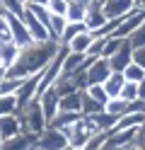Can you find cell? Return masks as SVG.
I'll use <instances>...</instances> for the list:
<instances>
[{
    "mask_svg": "<svg viewBox=\"0 0 145 150\" xmlns=\"http://www.w3.org/2000/svg\"><path fill=\"white\" fill-rule=\"evenodd\" d=\"M56 51H58V44H53V41H32L29 46L19 49L15 63L7 68L5 75L7 78H17V80H27L32 75H39L53 61Z\"/></svg>",
    "mask_w": 145,
    "mask_h": 150,
    "instance_id": "6da1fadb",
    "label": "cell"
},
{
    "mask_svg": "<svg viewBox=\"0 0 145 150\" xmlns=\"http://www.w3.org/2000/svg\"><path fill=\"white\" fill-rule=\"evenodd\" d=\"M19 121H22V131L29 136H39L46 131V119H44V111H41V104H39V99H34L32 104H27L22 111H19Z\"/></svg>",
    "mask_w": 145,
    "mask_h": 150,
    "instance_id": "7a4b0ae2",
    "label": "cell"
},
{
    "mask_svg": "<svg viewBox=\"0 0 145 150\" xmlns=\"http://www.w3.org/2000/svg\"><path fill=\"white\" fill-rule=\"evenodd\" d=\"M65 138H68V145H73V148H77V150H82V145L90 140V136H94L97 133V128L90 124V119H85V116H80L75 121V124H70L65 131Z\"/></svg>",
    "mask_w": 145,
    "mask_h": 150,
    "instance_id": "3957f363",
    "label": "cell"
},
{
    "mask_svg": "<svg viewBox=\"0 0 145 150\" xmlns=\"http://www.w3.org/2000/svg\"><path fill=\"white\" fill-rule=\"evenodd\" d=\"M65 148H68L65 133L51 126H46V131L34 138V145H32V150H65Z\"/></svg>",
    "mask_w": 145,
    "mask_h": 150,
    "instance_id": "277c9868",
    "label": "cell"
},
{
    "mask_svg": "<svg viewBox=\"0 0 145 150\" xmlns=\"http://www.w3.org/2000/svg\"><path fill=\"white\" fill-rule=\"evenodd\" d=\"M143 20H145V12L133 7V10L123 17V20L116 22V29L111 32V36H116V39H128V36H131L135 29H138V24H140Z\"/></svg>",
    "mask_w": 145,
    "mask_h": 150,
    "instance_id": "5b68a950",
    "label": "cell"
},
{
    "mask_svg": "<svg viewBox=\"0 0 145 150\" xmlns=\"http://www.w3.org/2000/svg\"><path fill=\"white\" fill-rule=\"evenodd\" d=\"M109 61L106 58H94L87 63V68H85V82L87 85H104L106 78H109Z\"/></svg>",
    "mask_w": 145,
    "mask_h": 150,
    "instance_id": "8992f818",
    "label": "cell"
},
{
    "mask_svg": "<svg viewBox=\"0 0 145 150\" xmlns=\"http://www.w3.org/2000/svg\"><path fill=\"white\" fill-rule=\"evenodd\" d=\"M41 75V73H39ZM39 75H32V78H27L22 85H19V90L15 92L17 97V109L22 111L27 104H32L34 99H39Z\"/></svg>",
    "mask_w": 145,
    "mask_h": 150,
    "instance_id": "52a82bcc",
    "label": "cell"
},
{
    "mask_svg": "<svg viewBox=\"0 0 145 150\" xmlns=\"http://www.w3.org/2000/svg\"><path fill=\"white\" fill-rule=\"evenodd\" d=\"M133 10V0H104L102 12L106 17V22H119Z\"/></svg>",
    "mask_w": 145,
    "mask_h": 150,
    "instance_id": "ba28073f",
    "label": "cell"
},
{
    "mask_svg": "<svg viewBox=\"0 0 145 150\" xmlns=\"http://www.w3.org/2000/svg\"><path fill=\"white\" fill-rule=\"evenodd\" d=\"M106 61H109L111 73H123V70L133 63V46H131V41L123 39V44L119 46V51H116L114 56H109Z\"/></svg>",
    "mask_w": 145,
    "mask_h": 150,
    "instance_id": "9c48e42d",
    "label": "cell"
},
{
    "mask_svg": "<svg viewBox=\"0 0 145 150\" xmlns=\"http://www.w3.org/2000/svg\"><path fill=\"white\" fill-rule=\"evenodd\" d=\"M5 15V20H7V24H10V34H12V44L15 46H29L32 44V36H29V32H27V27H24V22L19 20L17 15H10V12H3Z\"/></svg>",
    "mask_w": 145,
    "mask_h": 150,
    "instance_id": "30bf717a",
    "label": "cell"
},
{
    "mask_svg": "<svg viewBox=\"0 0 145 150\" xmlns=\"http://www.w3.org/2000/svg\"><path fill=\"white\" fill-rule=\"evenodd\" d=\"M82 24H85L87 32H97L99 27L106 24V17H104V12H102V0H92V3L87 5V15H85Z\"/></svg>",
    "mask_w": 145,
    "mask_h": 150,
    "instance_id": "8fae6325",
    "label": "cell"
},
{
    "mask_svg": "<svg viewBox=\"0 0 145 150\" xmlns=\"http://www.w3.org/2000/svg\"><path fill=\"white\" fill-rule=\"evenodd\" d=\"M19 20L24 22V27H27L29 36H32V41H48V29H46V27L36 20L32 12L27 10V7H24V12L19 15Z\"/></svg>",
    "mask_w": 145,
    "mask_h": 150,
    "instance_id": "7c38bea8",
    "label": "cell"
},
{
    "mask_svg": "<svg viewBox=\"0 0 145 150\" xmlns=\"http://www.w3.org/2000/svg\"><path fill=\"white\" fill-rule=\"evenodd\" d=\"M58 99H61V97H58L56 87H48V90H44L41 95H39V104H41L46 124H51V119L58 114Z\"/></svg>",
    "mask_w": 145,
    "mask_h": 150,
    "instance_id": "4fadbf2b",
    "label": "cell"
},
{
    "mask_svg": "<svg viewBox=\"0 0 145 150\" xmlns=\"http://www.w3.org/2000/svg\"><path fill=\"white\" fill-rule=\"evenodd\" d=\"M17 133H22V121H19V111H17V114L0 116V138L7 140V138H15Z\"/></svg>",
    "mask_w": 145,
    "mask_h": 150,
    "instance_id": "5bb4252c",
    "label": "cell"
},
{
    "mask_svg": "<svg viewBox=\"0 0 145 150\" xmlns=\"http://www.w3.org/2000/svg\"><path fill=\"white\" fill-rule=\"evenodd\" d=\"M80 107H82V90L77 92H68L58 99V111H73V114H80Z\"/></svg>",
    "mask_w": 145,
    "mask_h": 150,
    "instance_id": "9a60e30c",
    "label": "cell"
},
{
    "mask_svg": "<svg viewBox=\"0 0 145 150\" xmlns=\"http://www.w3.org/2000/svg\"><path fill=\"white\" fill-rule=\"evenodd\" d=\"M34 145V136H29V133H17L15 138H7L3 140V145H0V150H32Z\"/></svg>",
    "mask_w": 145,
    "mask_h": 150,
    "instance_id": "2e32d148",
    "label": "cell"
},
{
    "mask_svg": "<svg viewBox=\"0 0 145 150\" xmlns=\"http://www.w3.org/2000/svg\"><path fill=\"white\" fill-rule=\"evenodd\" d=\"M123 85H126L123 73H109V78H106V82H104V92L109 95V99H116Z\"/></svg>",
    "mask_w": 145,
    "mask_h": 150,
    "instance_id": "e0dca14e",
    "label": "cell"
},
{
    "mask_svg": "<svg viewBox=\"0 0 145 150\" xmlns=\"http://www.w3.org/2000/svg\"><path fill=\"white\" fill-rule=\"evenodd\" d=\"M17 53H19V46H15V44H0V68H5V73H7L10 65L15 63Z\"/></svg>",
    "mask_w": 145,
    "mask_h": 150,
    "instance_id": "ac0fdd59",
    "label": "cell"
},
{
    "mask_svg": "<svg viewBox=\"0 0 145 150\" xmlns=\"http://www.w3.org/2000/svg\"><path fill=\"white\" fill-rule=\"evenodd\" d=\"M90 44H92V36L90 32H82V34H77L75 39H70V44H68V51L70 53H87V49H90Z\"/></svg>",
    "mask_w": 145,
    "mask_h": 150,
    "instance_id": "d6986e66",
    "label": "cell"
},
{
    "mask_svg": "<svg viewBox=\"0 0 145 150\" xmlns=\"http://www.w3.org/2000/svg\"><path fill=\"white\" fill-rule=\"evenodd\" d=\"M80 119V114H73V111H58V114L51 119V128H58V131H65L70 124H75V121Z\"/></svg>",
    "mask_w": 145,
    "mask_h": 150,
    "instance_id": "ffe728a7",
    "label": "cell"
},
{
    "mask_svg": "<svg viewBox=\"0 0 145 150\" xmlns=\"http://www.w3.org/2000/svg\"><path fill=\"white\" fill-rule=\"evenodd\" d=\"M85 15H87V5H85V3L68 0V12H65V20H68V22H82Z\"/></svg>",
    "mask_w": 145,
    "mask_h": 150,
    "instance_id": "44dd1931",
    "label": "cell"
},
{
    "mask_svg": "<svg viewBox=\"0 0 145 150\" xmlns=\"http://www.w3.org/2000/svg\"><path fill=\"white\" fill-rule=\"evenodd\" d=\"M99 111H104V104L94 102V99H92V97L82 90V107H80V116H94V114H99Z\"/></svg>",
    "mask_w": 145,
    "mask_h": 150,
    "instance_id": "7402d4cb",
    "label": "cell"
},
{
    "mask_svg": "<svg viewBox=\"0 0 145 150\" xmlns=\"http://www.w3.org/2000/svg\"><path fill=\"white\" fill-rule=\"evenodd\" d=\"M82 32H87L82 22H68L65 29H63V34H61V46H68V44H70V39H75V36L82 34Z\"/></svg>",
    "mask_w": 145,
    "mask_h": 150,
    "instance_id": "603a6c76",
    "label": "cell"
},
{
    "mask_svg": "<svg viewBox=\"0 0 145 150\" xmlns=\"http://www.w3.org/2000/svg\"><path fill=\"white\" fill-rule=\"evenodd\" d=\"M104 111L106 114H111V116H116V119H121L123 114H128V102H123V99H109L104 104Z\"/></svg>",
    "mask_w": 145,
    "mask_h": 150,
    "instance_id": "cb8c5ba5",
    "label": "cell"
},
{
    "mask_svg": "<svg viewBox=\"0 0 145 150\" xmlns=\"http://www.w3.org/2000/svg\"><path fill=\"white\" fill-rule=\"evenodd\" d=\"M17 97L15 95H0V116L7 114H17Z\"/></svg>",
    "mask_w": 145,
    "mask_h": 150,
    "instance_id": "d4e9b609",
    "label": "cell"
},
{
    "mask_svg": "<svg viewBox=\"0 0 145 150\" xmlns=\"http://www.w3.org/2000/svg\"><path fill=\"white\" fill-rule=\"evenodd\" d=\"M24 7L48 29V24H51V12H48V7H41V5H24Z\"/></svg>",
    "mask_w": 145,
    "mask_h": 150,
    "instance_id": "484cf974",
    "label": "cell"
},
{
    "mask_svg": "<svg viewBox=\"0 0 145 150\" xmlns=\"http://www.w3.org/2000/svg\"><path fill=\"white\" fill-rule=\"evenodd\" d=\"M123 78H126V82H135V85H138V82L145 78V68H140L138 63H131L128 68L123 70Z\"/></svg>",
    "mask_w": 145,
    "mask_h": 150,
    "instance_id": "4316f807",
    "label": "cell"
},
{
    "mask_svg": "<svg viewBox=\"0 0 145 150\" xmlns=\"http://www.w3.org/2000/svg\"><path fill=\"white\" fill-rule=\"evenodd\" d=\"M106 133H109V131H97V133L90 136V140L82 145V150H102L104 143H106Z\"/></svg>",
    "mask_w": 145,
    "mask_h": 150,
    "instance_id": "83f0119b",
    "label": "cell"
},
{
    "mask_svg": "<svg viewBox=\"0 0 145 150\" xmlns=\"http://www.w3.org/2000/svg\"><path fill=\"white\" fill-rule=\"evenodd\" d=\"M85 92H87L94 102H99V104H106V102H109V95L104 92V85H87Z\"/></svg>",
    "mask_w": 145,
    "mask_h": 150,
    "instance_id": "f1b7e54d",
    "label": "cell"
},
{
    "mask_svg": "<svg viewBox=\"0 0 145 150\" xmlns=\"http://www.w3.org/2000/svg\"><path fill=\"white\" fill-rule=\"evenodd\" d=\"M24 80H17V78H3V82H0V95H15V92L19 90V85H22Z\"/></svg>",
    "mask_w": 145,
    "mask_h": 150,
    "instance_id": "f546056e",
    "label": "cell"
},
{
    "mask_svg": "<svg viewBox=\"0 0 145 150\" xmlns=\"http://www.w3.org/2000/svg\"><path fill=\"white\" fill-rule=\"evenodd\" d=\"M0 10L19 17V15L24 12V3H19V0H0Z\"/></svg>",
    "mask_w": 145,
    "mask_h": 150,
    "instance_id": "4dcf8cb0",
    "label": "cell"
},
{
    "mask_svg": "<svg viewBox=\"0 0 145 150\" xmlns=\"http://www.w3.org/2000/svg\"><path fill=\"white\" fill-rule=\"evenodd\" d=\"M119 99L135 102V99H138V85H135V82H126V85L121 87V92H119Z\"/></svg>",
    "mask_w": 145,
    "mask_h": 150,
    "instance_id": "1f68e13d",
    "label": "cell"
},
{
    "mask_svg": "<svg viewBox=\"0 0 145 150\" xmlns=\"http://www.w3.org/2000/svg\"><path fill=\"white\" fill-rule=\"evenodd\" d=\"M128 41H131L133 49H138V46H145V20L138 24V29H135V32L128 36Z\"/></svg>",
    "mask_w": 145,
    "mask_h": 150,
    "instance_id": "d6a6232c",
    "label": "cell"
},
{
    "mask_svg": "<svg viewBox=\"0 0 145 150\" xmlns=\"http://www.w3.org/2000/svg\"><path fill=\"white\" fill-rule=\"evenodd\" d=\"M123 44V39H116V36H106V44H104V51H102V58H109L119 51V46Z\"/></svg>",
    "mask_w": 145,
    "mask_h": 150,
    "instance_id": "836d02e7",
    "label": "cell"
},
{
    "mask_svg": "<svg viewBox=\"0 0 145 150\" xmlns=\"http://www.w3.org/2000/svg\"><path fill=\"white\" fill-rule=\"evenodd\" d=\"M48 12L51 15H61V17H65V12H68V0H48Z\"/></svg>",
    "mask_w": 145,
    "mask_h": 150,
    "instance_id": "e575fe53",
    "label": "cell"
},
{
    "mask_svg": "<svg viewBox=\"0 0 145 150\" xmlns=\"http://www.w3.org/2000/svg\"><path fill=\"white\" fill-rule=\"evenodd\" d=\"M133 63H138L140 68H145V46H138V49H133Z\"/></svg>",
    "mask_w": 145,
    "mask_h": 150,
    "instance_id": "d590c367",
    "label": "cell"
},
{
    "mask_svg": "<svg viewBox=\"0 0 145 150\" xmlns=\"http://www.w3.org/2000/svg\"><path fill=\"white\" fill-rule=\"evenodd\" d=\"M138 99H140V102H145V78L138 82Z\"/></svg>",
    "mask_w": 145,
    "mask_h": 150,
    "instance_id": "8d00e7d4",
    "label": "cell"
},
{
    "mask_svg": "<svg viewBox=\"0 0 145 150\" xmlns=\"http://www.w3.org/2000/svg\"><path fill=\"white\" fill-rule=\"evenodd\" d=\"M24 5H41V7H46V5H48V0H27Z\"/></svg>",
    "mask_w": 145,
    "mask_h": 150,
    "instance_id": "74e56055",
    "label": "cell"
},
{
    "mask_svg": "<svg viewBox=\"0 0 145 150\" xmlns=\"http://www.w3.org/2000/svg\"><path fill=\"white\" fill-rule=\"evenodd\" d=\"M133 7H135V10H143V12H145V0H133Z\"/></svg>",
    "mask_w": 145,
    "mask_h": 150,
    "instance_id": "f35d334b",
    "label": "cell"
},
{
    "mask_svg": "<svg viewBox=\"0 0 145 150\" xmlns=\"http://www.w3.org/2000/svg\"><path fill=\"white\" fill-rule=\"evenodd\" d=\"M102 150H131V148H102Z\"/></svg>",
    "mask_w": 145,
    "mask_h": 150,
    "instance_id": "ab89813d",
    "label": "cell"
},
{
    "mask_svg": "<svg viewBox=\"0 0 145 150\" xmlns=\"http://www.w3.org/2000/svg\"><path fill=\"white\" fill-rule=\"evenodd\" d=\"M3 78H5V68H0V82H3Z\"/></svg>",
    "mask_w": 145,
    "mask_h": 150,
    "instance_id": "60d3db41",
    "label": "cell"
},
{
    "mask_svg": "<svg viewBox=\"0 0 145 150\" xmlns=\"http://www.w3.org/2000/svg\"><path fill=\"white\" fill-rule=\"evenodd\" d=\"M77 3H85V5H90V3H92V0H77Z\"/></svg>",
    "mask_w": 145,
    "mask_h": 150,
    "instance_id": "b9f144b4",
    "label": "cell"
},
{
    "mask_svg": "<svg viewBox=\"0 0 145 150\" xmlns=\"http://www.w3.org/2000/svg\"><path fill=\"white\" fill-rule=\"evenodd\" d=\"M65 150H77V148H73V145H68V148H65Z\"/></svg>",
    "mask_w": 145,
    "mask_h": 150,
    "instance_id": "7bdbcfd3",
    "label": "cell"
},
{
    "mask_svg": "<svg viewBox=\"0 0 145 150\" xmlns=\"http://www.w3.org/2000/svg\"><path fill=\"white\" fill-rule=\"evenodd\" d=\"M19 3H27V0H19Z\"/></svg>",
    "mask_w": 145,
    "mask_h": 150,
    "instance_id": "ee69618b",
    "label": "cell"
},
{
    "mask_svg": "<svg viewBox=\"0 0 145 150\" xmlns=\"http://www.w3.org/2000/svg\"><path fill=\"white\" fill-rule=\"evenodd\" d=\"M0 145H3V138H0Z\"/></svg>",
    "mask_w": 145,
    "mask_h": 150,
    "instance_id": "f6af8a7d",
    "label": "cell"
},
{
    "mask_svg": "<svg viewBox=\"0 0 145 150\" xmlns=\"http://www.w3.org/2000/svg\"><path fill=\"white\" fill-rule=\"evenodd\" d=\"M102 3H104V0H102Z\"/></svg>",
    "mask_w": 145,
    "mask_h": 150,
    "instance_id": "bcb514c9",
    "label": "cell"
}]
</instances>
